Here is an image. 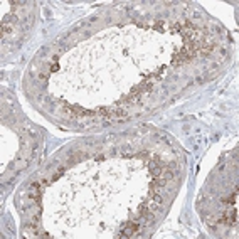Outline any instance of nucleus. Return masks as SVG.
I'll use <instances>...</instances> for the list:
<instances>
[{"label":"nucleus","instance_id":"nucleus-1","mask_svg":"<svg viewBox=\"0 0 239 239\" xmlns=\"http://www.w3.org/2000/svg\"><path fill=\"white\" fill-rule=\"evenodd\" d=\"M234 221H236V211H232V212L226 214L224 219H222V222H227V224H231V222H234Z\"/></svg>","mask_w":239,"mask_h":239}]
</instances>
